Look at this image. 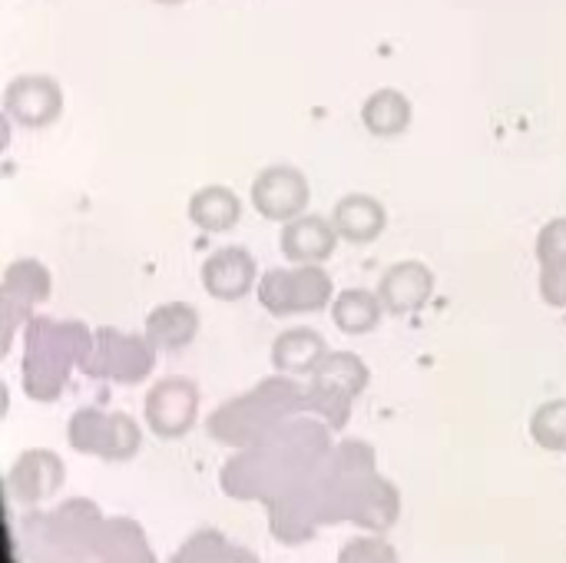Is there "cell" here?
<instances>
[{
  "label": "cell",
  "mask_w": 566,
  "mask_h": 563,
  "mask_svg": "<svg viewBox=\"0 0 566 563\" xmlns=\"http://www.w3.org/2000/svg\"><path fill=\"white\" fill-rule=\"evenodd\" d=\"M226 563H259V557H255V554H252L249 548H235V544H229Z\"/></svg>",
  "instance_id": "obj_24"
},
{
  "label": "cell",
  "mask_w": 566,
  "mask_h": 563,
  "mask_svg": "<svg viewBox=\"0 0 566 563\" xmlns=\"http://www.w3.org/2000/svg\"><path fill=\"white\" fill-rule=\"evenodd\" d=\"M63 113V86L53 76H13L3 90V116L23 129H46Z\"/></svg>",
  "instance_id": "obj_10"
},
{
  "label": "cell",
  "mask_w": 566,
  "mask_h": 563,
  "mask_svg": "<svg viewBox=\"0 0 566 563\" xmlns=\"http://www.w3.org/2000/svg\"><path fill=\"white\" fill-rule=\"evenodd\" d=\"M308 199H312V186H308L305 173L295 166L275 163V166H265L252 179V206L262 219L285 226V222L305 216Z\"/></svg>",
  "instance_id": "obj_9"
},
{
  "label": "cell",
  "mask_w": 566,
  "mask_h": 563,
  "mask_svg": "<svg viewBox=\"0 0 566 563\" xmlns=\"http://www.w3.org/2000/svg\"><path fill=\"white\" fill-rule=\"evenodd\" d=\"M338 239L342 236H338L332 219L305 212V216L282 226L279 249L292 265H322V262H328L335 256Z\"/></svg>",
  "instance_id": "obj_14"
},
{
  "label": "cell",
  "mask_w": 566,
  "mask_h": 563,
  "mask_svg": "<svg viewBox=\"0 0 566 563\" xmlns=\"http://www.w3.org/2000/svg\"><path fill=\"white\" fill-rule=\"evenodd\" d=\"M332 222L338 229V236L352 246H368L378 242L385 226H388V209L381 199L368 196V192H348L335 202L332 209Z\"/></svg>",
  "instance_id": "obj_16"
},
{
  "label": "cell",
  "mask_w": 566,
  "mask_h": 563,
  "mask_svg": "<svg viewBox=\"0 0 566 563\" xmlns=\"http://www.w3.org/2000/svg\"><path fill=\"white\" fill-rule=\"evenodd\" d=\"M259 302L269 315H312L335 302V282L322 265H285L269 269L259 279Z\"/></svg>",
  "instance_id": "obj_4"
},
{
  "label": "cell",
  "mask_w": 566,
  "mask_h": 563,
  "mask_svg": "<svg viewBox=\"0 0 566 563\" xmlns=\"http://www.w3.org/2000/svg\"><path fill=\"white\" fill-rule=\"evenodd\" d=\"M153 3H163V7H176V3H186V0H153Z\"/></svg>",
  "instance_id": "obj_25"
},
{
  "label": "cell",
  "mask_w": 566,
  "mask_h": 563,
  "mask_svg": "<svg viewBox=\"0 0 566 563\" xmlns=\"http://www.w3.org/2000/svg\"><path fill=\"white\" fill-rule=\"evenodd\" d=\"M368 382L371 372L355 352H328L305 385V411L342 428L352 415V402L368 388Z\"/></svg>",
  "instance_id": "obj_3"
},
{
  "label": "cell",
  "mask_w": 566,
  "mask_h": 563,
  "mask_svg": "<svg viewBox=\"0 0 566 563\" xmlns=\"http://www.w3.org/2000/svg\"><path fill=\"white\" fill-rule=\"evenodd\" d=\"M70 448L80 455H93L103 461H126L139 451L143 435L139 425L123 415V411H96V408H83L70 418Z\"/></svg>",
  "instance_id": "obj_6"
},
{
  "label": "cell",
  "mask_w": 566,
  "mask_h": 563,
  "mask_svg": "<svg viewBox=\"0 0 566 563\" xmlns=\"http://www.w3.org/2000/svg\"><path fill=\"white\" fill-rule=\"evenodd\" d=\"M202 289L216 302H242L252 289H259V262L249 249L242 246H222L216 249L202 269H199Z\"/></svg>",
  "instance_id": "obj_11"
},
{
  "label": "cell",
  "mask_w": 566,
  "mask_h": 563,
  "mask_svg": "<svg viewBox=\"0 0 566 563\" xmlns=\"http://www.w3.org/2000/svg\"><path fill=\"white\" fill-rule=\"evenodd\" d=\"M305 411V388L295 385L289 375H275L259 382L249 395L226 402L212 418H209V431L226 441V445H245L252 441V428L259 425V431L265 425L285 421L289 415Z\"/></svg>",
  "instance_id": "obj_2"
},
{
  "label": "cell",
  "mask_w": 566,
  "mask_h": 563,
  "mask_svg": "<svg viewBox=\"0 0 566 563\" xmlns=\"http://www.w3.org/2000/svg\"><path fill=\"white\" fill-rule=\"evenodd\" d=\"M53 279L50 269L40 259H13L0 282V332H3V352L10 348L17 329H27L33 319V309L50 299Z\"/></svg>",
  "instance_id": "obj_7"
},
{
  "label": "cell",
  "mask_w": 566,
  "mask_h": 563,
  "mask_svg": "<svg viewBox=\"0 0 566 563\" xmlns=\"http://www.w3.org/2000/svg\"><path fill=\"white\" fill-rule=\"evenodd\" d=\"M328 352L332 348H328L325 335H318L308 325H295V329H285V332L275 335V342L269 348V358H272V368L279 375H289V378L308 375L312 378Z\"/></svg>",
  "instance_id": "obj_15"
},
{
  "label": "cell",
  "mask_w": 566,
  "mask_h": 563,
  "mask_svg": "<svg viewBox=\"0 0 566 563\" xmlns=\"http://www.w3.org/2000/svg\"><path fill=\"white\" fill-rule=\"evenodd\" d=\"M375 292H378L388 315H398V319L415 315L434 295V272L418 259H405V262H395V265L385 269Z\"/></svg>",
  "instance_id": "obj_12"
},
{
  "label": "cell",
  "mask_w": 566,
  "mask_h": 563,
  "mask_svg": "<svg viewBox=\"0 0 566 563\" xmlns=\"http://www.w3.org/2000/svg\"><path fill=\"white\" fill-rule=\"evenodd\" d=\"M415 119L411 100L401 90H375L365 103H361V123L371 136L391 139V136H405L408 126Z\"/></svg>",
  "instance_id": "obj_19"
},
{
  "label": "cell",
  "mask_w": 566,
  "mask_h": 563,
  "mask_svg": "<svg viewBox=\"0 0 566 563\" xmlns=\"http://www.w3.org/2000/svg\"><path fill=\"white\" fill-rule=\"evenodd\" d=\"M143 415H146L149 431L159 435L163 441H176V438L189 435L196 428V418H199L196 382L182 378V375L159 378L143 398Z\"/></svg>",
  "instance_id": "obj_8"
},
{
  "label": "cell",
  "mask_w": 566,
  "mask_h": 563,
  "mask_svg": "<svg viewBox=\"0 0 566 563\" xmlns=\"http://www.w3.org/2000/svg\"><path fill=\"white\" fill-rule=\"evenodd\" d=\"M537 262L541 265H566V216L551 219L541 232H537Z\"/></svg>",
  "instance_id": "obj_22"
},
{
  "label": "cell",
  "mask_w": 566,
  "mask_h": 563,
  "mask_svg": "<svg viewBox=\"0 0 566 563\" xmlns=\"http://www.w3.org/2000/svg\"><path fill=\"white\" fill-rule=\"evenodd\" d=\"M199 309L189 305V302H166V305H156L149 315H146V329L143 335L153 342L156 352H182L196 342L199 335Z\"/></svg>",
  "instance_id": "obj_17"
},
{
  "label": "cell",
  "mask_w": 566,
  "mask_h": 563,
  "mask_svg": "<svg viewBox=\"0 0 566 563\" xmlns=\"http://www.w3.org/2000/svg\"><path fill=\"white\" fill-rule=\"evenodd\" d=\"M66 481V468L63 458L46 451V448H30L23 451L13 468L7 471V488L10 498L20 504H40L43 498H50L53 491H60Z\"/></svg>",
  "instance_id": "obj_13"
},
{
  "label": "cell",
  "mask_w": 566,
  "mask_h": 563,
  "mask_svg": "<svg viewBox=\"0 0 566 563\" xmlns=\"http://www.w3.org/2000/svg\"><path fill=\"white\" fill-rule=\"evenodd\" d=\"M186 216H189V222L196 229L222 236V232H232L242 222V199L222 183L199 186L186 202Z\"/></svg>",
  "instance_id": "obj_18"
},
{
  "label": "cell",
  "mask_w": 566,
  "mask_h": 563,
  "mask_svg": "<svg viewBox=\"0 0 566 563\" xmlns=\"http://www.w3.org/2000/svg\"><path fill=\"white\" fill-rule=\"evenodd\" d=\"M156 348L146 335H129L119 329H96L93 332V348L83 362V375L90 378H106L116 385H136L149 378L156 365Z\"/></svg>",
  "instance_id": "obj_5"
},
{
  "label": "cell",
  "mask_w": 566,
  "mask_h": 563,
  "mask_svg": "<svg viewBox=\"0 0 566 563\" xmlns=\"http://www.w3.org/2000/svg\"><path fill=\"white\" fill-rule=\"evenodd\" d=\"M541 299L551 309H566V265H541Z\"/></svg>",
  "instance_id": "obj_23"
},
{
  "label": "cell",
  "mask_w": 566,
  "mask_h": 563,
  "mask_svg": "<svg viewBox=\"0 0 566 563\" xmlns=\"http://www.w3.org/2000/svg\"><path fill=\"white\" fill-rule=\"evenodd\" d=\"M531 438L544 451H566V398H551L531 415Z\"/></svg>",
  "instance_id": "obj_21"
},
{
  "label": "cell",
  "mask_w": 566,
  "mask_h": 563,
  "mask_svg": "<svg viewBox=\"0 0 566 563\" xmlns=\"http://www.w3.org/2000/svg\"><path fill=\"white\" fill-rule=\"evenodd\" d=\"M93 332L83 322L33 315L23 329V388L33 402H56L70 372L90 355Z\"/></svg>",
  "instance_id": "obj_1"
},
{
  "label": "cell",
  "mask_w": 566,
  "mask_h": 563,
  "mask_svg": "<svg viewBox=\"0 0 566 563\" xmlns=\"http://www.w3.org/2000/svg\"><path fill=\"white\" fill-rule=\"evenodd\" d=\"M385 305L371 289H345L332 302V322L345 335H368L381 325Z\"/></svg>",
  "instance_id": "obj_20"
}]
</instances>
